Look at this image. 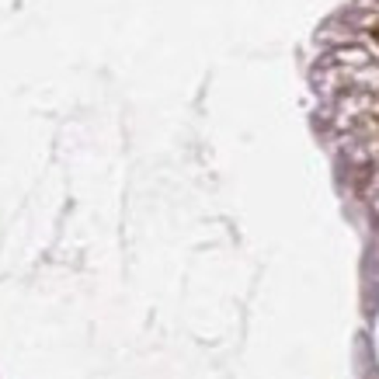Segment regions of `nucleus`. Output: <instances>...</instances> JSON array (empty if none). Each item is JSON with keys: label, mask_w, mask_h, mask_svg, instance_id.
<instances>
[]
</instances>
